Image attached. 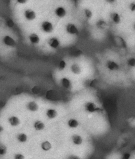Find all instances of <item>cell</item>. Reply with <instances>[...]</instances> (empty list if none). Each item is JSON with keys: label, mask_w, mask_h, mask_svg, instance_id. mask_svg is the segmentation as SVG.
<instances>
[{"label": "cell", "mask_w": 135, "mask_h": 159, "mask_svg": "<svg viewBox=\"0 0 135 159\" xmlns=\"http://www.w3.org/2000/svg\"><path fill=\"white\" fill-rule=\"evenodd\" d=\"M41 28L46 33H51L54 30V26L49 21H44L41 25Z\"/></svg>", "instance_id": "1"}, {"label": "cell", "mask_w": 135, "mask_h": 159, "mask_svg": "<svg viewBox=\"0 0 135 159\" xmlns=\"http://www.w3.org/2000/svg\"><path fill=\"white\" fill-rule=\"evenodd\" d=\"M24 17L28 21H34L36 17V15L35 11L32 9H27L24 11Z\"/></svg>", "instance_id": "2"}, {"label": "cell", "mask_w": 135, "mask_h": 159, "mask_svg": "<svg viewBox=\"0 0 135 159\" xmlns=\"http://www.w3.org/2000/svg\"><path fill=\"white\" fill-rule=\"evenodd\" d=\"M48 45L50 46L52 48L56 49L60 45V40L56 37H52L49 39L48 40Z\"/></svg>", "instance_id": "3"}, {"label": "cell", "mask_w": 135, "mask_h": 159, "mask_svg": "<svg viewBox=\"0 0 135 159\" xmlns=\"http://www.w3.org/2000/svg\"><path fill=\"white\" fill-rule=\"evenodd\" d=\"M66 31L70 34H76L79 33L77 27L73 23H69L66 25Z\"/></svg>", "instance_id": "4"}, {"label": "cell", "mask_w": 135, "mask_h": 159, "mask_svg": "<svg viewBox=\"0 0 135 159\" xmlns=\"http://www.w3.org/2000/svg\"><path fill=\"white\" fill-rule=\"evenodd\" d=\"M66 13L67 12L65 9L63 7H58L55 10V15L59 18H63L64 17H65Z\"/></svg>", "instance_id": "5"}, {"label": "cell", "mask_w": 135, "mask_h": 159, "mask_svg": "<svg viewBox=\"0 0 135 159\" xmlns=\"http://www.w3.org/2000/svg\"><path fill=\"white\" fill-rule=\"evenodd\" d=\"M3 42L5 45H7V46H11V47H13V46H15V44H16L14 39L9 36H5L3 38Z\"/></svg>", "instance_id": "6"}, {"label": "cell", "mask_w": 135, "mask_h": 159, "mask_svg": "<svg viewBox=\"0 0 135 159\" xmlns=\"http://www.w3.org/2000/svg\"><path fill=\"white\" fill-rule=\"evenodd\" d=\"M110 17H111V20L115 24H119L121 22V17L119 14L117 13H111V15H110Z\"/></svg>", "instance_id": "7"}, {"label": "cell", "mask_w": 135, "mask_h": 159, "mask_svg": "<svg viewBox=\"0 0 135 159\" xmlns=\"http://www.w3.org/2000/svg\"><path fill=\"white\" fill-rule=\"evenodd\" d=\"M29 40L30 42L33 44H37L40 42V37L38 34L35 33H32L29 36Z\"/></svg>", "instance_id": "8"}, {"label": "cell", "mask_w": 135, "mask_h": 159, "mask_svg": "<svg viewBox=\"0 0 135 159\" xmlns=\"http://www.w3.org/2000/svg\"><path fill=\"white\" fill-rule=\"evenodd\" d=\"M107 67L111 71H115L119 69V65L113 61H108L107 63Z\"/></svg>", "instance_id": "9"}, {"label": "cell", "mask_w": 135, "mask_h": 159, "mask_svg": "<svg viewBox=\"0 0 135 159\" xmlns=\"http://www.w3.org/2000/svg\"><path fill=\"white\" fill-rule=\"evenodd\" d=\"M71 71L74 74H79L81 72V69L77 64H73L71 66Z\"/></svg>", "instance_id": "10"}, {"label": "cell", "mask_w": 135, "mask_h": 159, "mask_svg": "<svg viewBox=\"0 0 135 159\" xmlns=\"http://www.w3.org/2000/svg\"><path fill=\"white\" fill-rule=\"evenodd\" d=\"M61 83L64 87L69 88L71 86V82L68 79H66V78H64L61 80Z\"/></svg>", "instance_id": "11"}, {"label": "cell", "mask_w": 135, "mask_h": 159, "mask_svg": "<svg viewBox=\"0 0 135 159\" xmlns=\"http://www.w3.org/2000/svg\"><path fill=\"white\" fill-rule=\"evenodd\" d=\"M127 64L130 66V67H135V58H129L127 61Z\"/></svg>", "instance_id": "12"}, {"label": "cell", "mask_w": 135, "mask_h": 159, "mask_svg": "<svg viewBox=\"0 0 135 159\" xmlns=\"http://www.w3.org/2000/svg\"><path fill=\"white\" fill-rule=\"evenodd\" d=\"M85 16L87 19H90L92 17V11L88 9H86L85 10Z\"/></svg>", "instance_id": "13"}, {"label": "cell", "mask_w": 135, "mask_h": 159, "mask_svg": "<svg viewBox=\"0 0 135 159\" xmlns=\"http://www.w3.org/2000/svg\"><path fill=\"white\" fill-rule=\"evenodd\" d=\"M37 107V104L35 102H31L28 104V108L30 109V110H36Z\"/></svg>", "instance_id": "14"}, {"label": "cell", "mask_w": 135, "mask_h": 159, "mask_svg": "<svg viewBox=\"0 0 135 159\" xmlns=\"http://www.w3.org/2000/svg\"><path fill=\"white\" fill-rule=\"evenodd\" d=\"M48 116L49 117H54L56 116V112L54 110H50L48 111Z\"/></svg>", "instance_id": "15"}, {"label": "cell", "mask_w": 135, "mask_h": 159, "mask_svg": "<svg viewBox=\"0 0 135 159\" xmlns=\"http://www.w3.org/2000/svg\"><path fill=\"white\" fill-rule=\"evenodd\" d=\"M129 9L132 12H134L135 11V2H132L129 5Z\"/></svg>", "instance_id": "16"}, {"label": "cell", "mask_w": 135, "mask_h": 159, "mask_svg": "<svg viewBox=\"0 0 135 159\" xmlns=\"http://www.w3.org/2000/svg\"><path fill=\"white\" fill-rule=\"evenodd\" d=\"M75 137H77V138H76V139H74V138L73 139V141H74V143H77V144H79V143H81V141H82L81 138H80V137H79V136H78V135H76Z\"/></svg>", "instance_id": "17"}, {"label": "cell", "mask_w": 135, "mask_h": 159, "mask_svg": "<svg viewBox=\"0 0 135 159\" xmlns=\"http://www.w3.org/2000/svg\"><path fill=\"white\" fill-rule=\"evenodd\" d=\"M87 108L88 110H94V105L92 103H88L87 104Z\"/></svg>", "instance_id": "18"}, {"label": "cell", "mask_w": 135, "mask_h": 159, "mask_svg": "<svg viewBox=\"0 0 135 159\" xmlns=\"http://www.w3.org/2000/svg\"><path fill=\"white\" fill-rule=\"evenodd\" d=\"M66 66V63L64 61H61V62H60V67H61V69H63L64 68H65V67Z\"/></svg>", "instance_id": "19"}, {"label": "cell", "mask_w": 135, "mask_h": 159, "mask_svg": "<svg viewBox=\"0 0 135 159\" xmlns=\"http://www.w3.org/2000/svg\"><path fill=\"white\" fill-rule=\"evenodd\" d=\"M19 139L21 141H24L26 140V136L24 135H20Z\"/></svg>", "instance_id": "20"}, {"label": "cell", "mask_w": 135, "mask_h": 159, "mask_svg": "<svg viewBox=\"0 0 135 159\" xmlns=\"http://www.w3.org/2000/svg\"><path fill=\"white\" fill-rule=\"evenodd\" d=\"M16 1L20 4H24V3H26L28 2V0H16Z\"/></svg>", "instance_id": "21"}, {"label": "cell", "mask_w": 135, "mask_h": 159, "mask_svg": "<svg viewBox=\"0 0 135 159\" xmlns=\"http://www.w3.org/2000/svg\"><path fill=\"white\" fill-rule=\"evenodd\" d=\"M105 1L109 4H113L116 2V0H105Z\"/></svg>", "instance_id": "22"}, {"label": "cell", "mask_w": 135, "mask_h": 159, "mask_svg": "<svg viewBox=\"0 0 135 159\" xmlns=\"http://www.w3.org/2000/svg\"><path fill=\"white\" fill-rule=\"evenodd\" d=\"M24 158V157L22 156H21V155H17V158L16 159H23Z\"/></svg>", "instance_id": "23"}, {"label": "cell", "mask_w": 135, "mask_h": 159, "mask_svg": "<svg viewBox=\"0 0 135 159\" xmlns=\"http://www.w3.org/2000/svg\"><path fill=\"white\" fill-rule=\"evenodd\" d=\"M133 28H134V30H135V22H134V25H133Z\"/></svg>", "instance_id": "24"}]
</instances>
